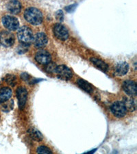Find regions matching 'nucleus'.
<instances>
[{
    "label": "nucleus",
    "mask_w": 137,
    "mask_h": 154,
    "mask_svg": "<svg viewBox=\"0 0 137 154\" xmlns=\"http://www.w3.org/2000/svg\"><path fill=\"white\" fill-rule=\"evenodd\" d=\"M77 84H78L79 88H82V90H84V91H86V93H93V87L90 83L84 80V79H79L77 81Z\"/></svg>",
    "instance_id": "15"
},
{
    "label": "nucleus",
    "mask_w": 137,
    "mask_h": 154,
    "mask_svg": "<svg viewBox=\"0 0 137 154\" xmlns=\"http://www.w3.org/2000/svg\"><path fill=\"white\" fill-rule=\"evenodd\" d=\"M17 36L21 43L29 44L33 41L34 34L32 29L26 26L20 28L17 32Z\"/></svg>",
    "instance_id": "2"
},
{
    "label": "nucleus",
    "mask_w": 137,
    "mask_h": 154,
    "mask_svg": "<svg viewBox=\"0 0 137 154\" xmlns=\"http://www.w3.org/2000/svg\"><path fill=\"white\" fill-rule=\"evenodd\" d=\"M35 60L38 63L43 64V65H47V64L51 63V56L47 50L41 49L36 52Z\"/></svg>",
    "instance_id": "8"
},
{
    "label": "nucleus",
    "mask_w": 137,
    "mask_h": 154,
    "mask_svg": "<svg viewBox=\"0 0 137 154\" xmlns=\"http://www.w3.org/2000/svg\"><path fill=\"white\" fill-rule=\"evenodd\" d=\"M57 66L56 63H49L47 64L45 66V71L49 73H56Z\"/></svg>",
    "instance_id": "22"
},
{
    "label": "nucleus",
    "mask_w": 137,
    "mask_h": 154,
    "mask_svg": "<svg viewBox=\"0 0 137 154\" xmlns=\"http://www.w3.org/2000/svg\"><path fill=\"white\" fill-rule=\"evenodd\" d=\"M24 18L29 23L38 26L43 22V14L38 8L30 7L24 12Z\"/></svg>",
    "instance_id": "1"
},
{
    "label": "nucleus",
    "mask_w": 137,
    "mask_h": 154,
    "mask_svg": "<svg viewBox=\"0 0 137 154\" xmlns=\"http://www.w3.org/2000/svg\"><path fill=\"white\" fill-rule=\"evenodd\" d=\"M111 154H117V151H113Z\"/></svg>",
    "instance_id": "27"
},
{
    "label": "nucleus",
    "mask_w": 137,
    "mask_h": 154,
    "mask_svg": "<svg viewBox=\"0 0 137 154\" xmlns=\"http://www.w3.org/2000/svg\"><path fill=\"white\" fill-rule=\"evenodd\" d=\"M11 101H9V102L6 101V102L2 103V104H4V105L2 106V110H3V111L8 112V111L12 110V108H13V104L14 103H13V102L11 103Z\"/></svg>",
    "instance_id": "24"
},
{
    "label": "nucleus",
    "mask_w": 137,
    "mask_h": 154,
    "mask_svg": "<svg viewBox=\"0 0 137 154\" xmlns=\"http://www.w3.org/2000/svg\"><path fill=\"white\" fill-rule=\"evenodd\" d=\"M6 82L10 85L14 86L16 84V78L13 75H8L6 77Z\"/></svg>",
    "instance_id": "23"
},
{
    "label": "nucleus",
    "mask_w": 137,
    "mask_h": 154,
    "mask_svg": "<svg viewBox=\"0 0 137 154\" xmlns=\"http://www.w3.org/2000/svg\"><path fill=\"white\" fill-rule=\"evenodd\" d=\"M34 45L36 48L41 49L46 46L48 43V38L43 32H39L35 36H34L33 39Z\"/></svg>",
    "instance_id": "10"
},
{
    "label": "nucleus",
    "mask_w": 137,
    "mask_h": 154,
    "mask_svg": "<svg viewBox=\"0 0 137 154\" xmlns=\"http://www.w3.org/2000/svg\"><path fill=\"white\" fill-rule=\"evenodd\" d=\"M96 151H97V149H93V150L89 151H88V152H85L82 154H94Z\"/></svg>",
    "instance_id": "26"
},
{
    "label": "nucleus",
    "mask_w": 137,
    "mask_h": 154,
    "mask_svg": "<svg viewBox=\"0 0 137 154\" xmlns=\"http://www.w3.org/2000/svg\"><path fill=\"white\" fill-rule=\"evenodd\" d=\"M123 103L125 105L127 110L134 112L136 110V101L134 99L130 97H124Z\"/></svg>",
    "instance_id": "17"
},
{
    "label": "nucleus",
    "mask_w": 137,
    "mask_h": 154,
    "mask_svg": "<svg viewBox=\"0 0 137 154\" xmlns=\"http://www.w3.org/2000/svg\"><path fill=\"white\" fill-rule=\"evenodd\" d=\"M56 73L58 78L63 79V80H69L73 76L71 69L65 65H60L57 66Z\"/></svg>",
    "instance_id": "9"
},
{
    "label": "nucleus",
    "mask_w": 137,
    "mask_h": 154,
    "mask_svg": "<svg viewBox=\"0 0 137 154\" xmlns=\"http://www.w3.org/2000/svg\"><path fill=\"white\" fill-rule=\"evenodd\" d=\"M27 91L24 87H19L16 91V96L18 99V106L20 110H23L26 106L27 99Z\"/></svg>",
    "instance_id": "7"
},
{
    "label": "nucleus",
    "mask_w": 137,
    "mask_h": 154,
    "mask_svg": "<svg viewBox=\"0 0 137 154\" xmlns=\"http://www.w3.org/2000/svg\"><path fill=\"white\" fill-rule=\"evenodd\" d=\"M7 8H8V11L12 14H19L21 10V4L19 2L15 1V0H14V1H10L7 4Z\"/></svg>",
    "instance_id": "13"
},
{
    "label": "nucleus",
    "mask_w": 137,
    "mask_h": 154,
    "mask_svg": "<svg viewBox=\"0 0 137 154\" xmlns=\"http://www.w3.org/2000/svg\"><path fill=\"white\" fill-rule=\"evenodd\" d=\"M129 70V65L126 62H121L115 66V73L117 75L122 76L127 74Z\"/></svg>",
    "instance_id": "14"
},
{
    "label": "nucleus",
    "mask_w": 137,
    "mask_h": 154,
    "mask_svg": "<svg viewBox=\"0 0 137 154\" xmlns=\"http://www.w3.org/2000/svg\"><path fill=\"white\" fill-rule=\"evenodd\" d=\"M28 134L30 137L33 139V140L36 141H41L43 139V136L42 135V134L40 132V131L36 130V128H32L29 129L28 130Z\"/></svg>",
    "instance_id": "18"
},
{
    "label": "nucleus",
    "mask_w": 137,
    "mask_h": 154,
    "mask_svg": "<svg viewBox=\"0 0 137 154\" xmlns=\"http://www.w3.org/2000/svg\"><path fill=\"white\" fill-rule=\"evenodd\" d=\"M53 32L55 37L61 41H65L69 38V31L65 26L61 23H56L53 28Z\"/></svg>",
    "instance_id": "4"
},
{
    "label": "nucleus",
    "mask_w": 137,
    "mask_h": 154,
    "mask_svg": "<svg viewBox=\"0 0 137 154\" xmlns=\"http://www.w3.org/2000/svg\"><path fill=\"white\" fill-rule=\"evenodd\" d=\"M15 41V37L12 32L9 31H2L0 32V44L8 48L14 45Z\"/></svg>",
    "instance_id": "6"
},
{
    "label": "nucleus",
    "mask_w": 137,
    "mask_h": 154,
    "mask_svg": "<svg viewBox=\"0 0 137 154\" xmlns=\"http://www.w3.org/2000/svg\"><path fill=\"white\" fill-rule=\"evenodd\" d=\"M2 23L8 30L14 31L19 28V22L16 17L11 15H6L2 18Z\"/></svg>",
    "instance_id": "5"
},
{
    "label": "nucleus",
    "mask_w": 137,
    "mask_h": 154,
    "mask_svg": "<svg viewBox=\"0 0 137 154\" xmlns=\"http://www.w3.org/2000/svg\"><path fill=\"white\" fill-rule=\"evenodd\" d=\"M28 49H29V44L21 43L19 45L18 48L17 49V51L18 54H22L26 53V51H28Z\"/></svg>",
    "instance_id": "21"
},
{
    "label": "nucleus",
    "mask_w": 137,
    "mask_h": 154,
    "mask_svg": "<svg viewBox=\"0 0 137 154\" xmlns=\"http://www.w3.org/2000/svg\"><path fill=\"white\" fill-rule=\"evenodd\" d=\"M56 17L57 20H58L59 21L62 22L64 19V14L63 12L62 11H58L56 12Z\"/></svg>",
    "instance_id": "25"
},
{
    "label": "nucleus",
    "mask_w": 137,
    "mask_h": 154,
    "mask_svg": "<svg viewBox=\"0 0 137 154\" xmlns=\"http://www.w3.org/2000/svg\"><path fill=\"white\" fill-rule=\"evenodd\" d=\"M111 110L113 115L118 118L123 117L127 113V109L125 105H124L123 101H117L112 104Z\"/></svg>",
    "instance_id": "3"
},
{
    "label": "nucleus",
    "mask_w": 137,
    "mask_h": 154,
    "mask_svg": "<svg viewBox=\"0 0 137 154\" xmlns=\"http://www.w3.org/2000/svg\"><path fill=\"white\" fill-rule=\"evenodd\" d=\"M12 95V91L8 87H2L0 88V104L8 101Z\"/></svg>",
    "instance_id": "12"
},
{
    "label": "nucleus",
    "mask_w": 137,
    "mask_h": 154,
    "mask_svg": "<svg viewBox=\"0 0 137 154\" xmlns=\"http://www.w3.org/2000/svg\"><path fill=\"white\" fill-rule=\"evenodd\" d=\"M21 78L23 79L25 82H28L29 84H35L38 82V79H34L32 77L29 75L28 73H23L21 74Z\"/></svg>",
    "instance_id": "19"
},
{
    "label": "nucleus",
    "mask_w": 137,
    "mask_h": 154,
    "mask_svg": "<svg viewBox=\"0 0 137 154\" xmlns=\"http://www.w3.org/2000/svg\"><path fill=\"white\" fill-rule=\"evenodd\" d=\"M90 60L94 65H95L97 67L103 71H107L108 69V65L105 62H104L101 60L97 58H91Z\"/></svg>",
    "instance_id": "16"
},
{
    "label": "nucleus",
    "mask_w": 137,
    "mask_h": 154,
    "mask_svg": "<svg viewBox=\"0 0 137 154\" xmlns=\"http://www.w3.org/2000/svg\"><path fill=\"white\" fill-rule=\"evenodd\" d=\"M37 154H53L51 150L46 146H40L36 149Z\"/></svg>",
    "instance_id": "20"
},
{
    "label": "nucleus",
    "mask_w": 137,
    "mask_h": 154,
    "mask_svg": "<svg viewBox=\"0 0 137 154\" xmlns=\"http://www.w3.org/2000/svg\"><path fill=\"white\" fill-rule=\"evenodd\" d=\"M123 90L127 95L131 97L136 96L137 93V86L135 82L126 80L123 83Z\"/></svg>",
    "instance_id": "11"
}]
</instances>
